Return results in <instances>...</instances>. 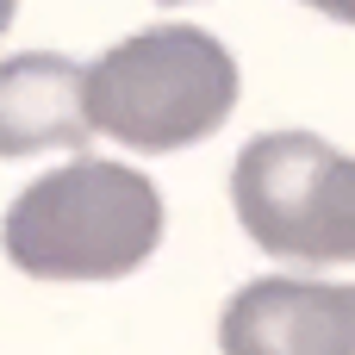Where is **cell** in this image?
Masks as SVG:
<instances>
[{
  "mask_svg": "<svg viewBox=\"0 0 355 355\" xmlns=\"http://www.w3.org/2000/svg\"><path fill=\"white\" fill-rule=\"evenodd\" d=\"M12 12H19V0H0V31L12 25Z\"/></svg>",
  "mask_w": 355,
  "mask_h": 355,
  "instance_id": "cell-7",
  "label": "cell"
},
{
  "mask_svg": "<svg viewBox=\"0 0 355 355\" xmlns=\"http://www.w3.org/2000/svg\"><path fill=\"white\" fill-rule=\"evenodd\" d=\"M87 69L56 50L0 62V162L87 144Z\"/></svg>",
  "mask_w": 355,
  "mask_h": 355,
  "instance_id": "cell-5",
  "label": "cell"
},
{
  "mask_svg": "<svg viewBox=\"0 0 355 355\" xmlns=\"http://www.w3.org/2000/svg\"><path fill=\"white\" fill-rule=\"evenodd\" d=\"M225 355H355V287L312 275H262L218 318Z\"/></svg>",
  "mask_w": 355,
  "mask_h": 355,
  "instance_id": "cell-4",
  "label": "cell"
},
{
  "mask_svg": "<svg viewBox=\"0 0 355 355\" xmlns=\"http://www.w3.org/2000/svg\"><path fill=\"white\" fill-rule=\"evenodd\" d=\"M243 237L287 268L355 262V156L318 131H262L231 168Z\"/></svg>",
  "mask_w": 355,
  "mask_h": 355,
  "instance_id": "cell-3",
  "label": "cell"
},
{
  "mask_svg": "<svg viewBox=\"0 0 355 355\" xmlns=\"http://www.w3.org/2000/svg\"><path fill=\"white\" fill-rule=\"evenodd\" d=\"M162 243V193L144 168L75 156L37 175L0 218V250L31 281H125Z\"/></svg>",
  "mask_w": 355,
  "mask_h": 355,
  "instance_id": "cell-1",
  "label": "cell"
},
{
  "mask_svg": "<svg viewBox=\"0 0 355 355\" xmlns=\"http://www.w3.org/2000/svg\"><path fill=\"white\" fill-rule=\"evenodd\" d=\"M312 12H324V19H337V25H355V0H306Z\"/></svg>",
  "mask_w": 355,
  "mask_h": 355,
  "instance_id": "cell-6",
  "label": "cell"
},
{
  "mask_svg": "<svg viewBox=\"0 0 355 355\" xmlns=\"http://www.w3.org/2000/svg\"><path fill=\"white\" fill-rule=\"evenodd\" d=\"M162 6H187V0H162Z\"/></svg>",
  "mask_w": 355,
  "mask_h": 355,
  "instance_id": "cell-8",
  "label": "cell"
},
{
  "mask_svg": "<svg viewBox=\"0 0 355 355\" xmlns=\"http://www.w3.org/2000/svg\"><path fill=\"white\" fill-rule=\"evenodd\" d=\"M237 56L200 25H150L87 62V125L137 156L206 144L237 112Z\"/></svg>",
  "mask_w": 355,
  "mask_h": 355,
  "instance_id": "cell-2",
  "label": "cell"
}]
</instances>
